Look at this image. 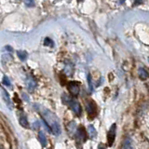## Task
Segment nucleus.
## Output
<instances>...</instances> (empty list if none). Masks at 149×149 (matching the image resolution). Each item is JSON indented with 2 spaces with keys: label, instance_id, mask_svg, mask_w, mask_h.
<instances>
[{
  "label": "nucleus",
  "instance_id": "obj_1",
  "mask_svg": "<svg viewBox=\"0 0 149 149\" xmlns=\"http://www.w3.org/2000/svg\"><path fill=\"white\" fill-rule=\"evenodd\" d=\"M35 108L39 112L42 118L48 125V127L51 130L55 135H59L61 133V126L59 123V119L50 110L45 108L42 105L35 104Z\"/></svg>",
  "mask_w": 149,
  "mask_h": 149
},
{
  "label": "nucleus",
  "instance_id": "obj_2",
  "mask_svg": "<svg viewBox=\"0 0 149 149\" xmlns=\"http://www.w3.org/2000/svg\"><path fill=\"white\" fill-rule=\"evenodd\" d=\"M63 101L64 104H66L70 106V108L74 111V114H77V116H79L81 114V111H82L81 106L77 100H74L73 98L69 97L68 95L63 94Z\"/></svg>",
  "mask_w": 149,
  "mask_h": 149
},
{
  "label": "nucleus",
  "instance_id": "obj_3",
  "mask_svg": "<svg viewBox=\"0 0 149 149\" xmlns=\"http://www.w3.org/2000/svg\"><path fill=\"white\" fill-rule=\"evenodd\" d=\"M86 110L88 112V115L90 118H93L97 115V105L93 101H88L86 104Z\"/></svg>",
  "mask_w": 149,
  "mask_h": 149
},
{
  "label": "nucleus",
  "instance_id": "obj_4",
  "mask_svg": "<svg viewBox=\"0 0 149 149\" xmlns=\"http://www.w3.org/2000/svg\"><path fill=\"white\" fill-rule=\"evenodd\" d=\"M116 125L113 124L111 126V128L109 130L108 133H107V143H108L109 146H113V143L115 142V138H116Z\"/></svg>",
  "mask_w": 149,
  "mask_h": 149
},
{
  "label": "nucleus",
  "instance_id": "obj_5",
  "mask_svg": "<svg viewBox=\"0 0 149 149\" xmlns=\"http://www.w3.org/2000/svg\"><path fill=\"white\" fill-rule=\"evenodd\" d=\"M68 91L72 95L77 96L79 93V86L77 82H69L68 83Z\"/></svg>",
  "mask_w": 149,
  "mask_h": 149
},
{
  "label": "nucleus",
  "instance_id": "obj_6",
  "mask_svg": "<svg viewBox=\"0 0 149 149\" xmlns=\"http://www.w3.org/2000/svg\"><path fill=\"white\" fill-rule=\"evenodd\" d=\"M76 136H77V139L79 140V141L85 142L86 140H87V132H86L85 129H84L83 127H79V128L77 130Z\"/></svg>",
  "mask_w": 149,
  "mask_h": 149
},
{
  "label": "nucleus",
  "instance_id": "obj_7",
  "mask_svg": "<svg viewBox=\"0 0 149 149\" xmlns=\"http://www.w3.org/2000/svg\"><path fill=\"white\" fill-rule=\"evenodd\" d=\"M0 90H1V94H2V98L4 99L5 102H6V104L8 106L9 109H12V102L10 101V98H9V95L8 93L6 91V90L3 88H0Z\"/></svg>",
  "mask_w": 149,
  "mask_h": 149
},
{
  "label": "nucleus",
  "instance_id": "obj_8",
  "mask_svg": "<svg viewBox=\"0 0 149 149\" xmlns=\"http://www.w3.org/2000/svg\"><path fill=\"white\" fill-rule=\"evenodd\" d=\"M26 87L30 91H33L36 87V81L31 76L27 77L26 78Z\"/></svg>",
  "mask_w": 149,
  "mask_h": 149
},
{
  "label": "nucleus",
  "instance_id": "obj_9",
  "mask_svg": "<svg viewBox=\"0 0 149 149\" xmlns=\"http://www.w3.org/2000/svg\"><path fill=\"white\" fill-rule=\"evenodd\" d=\"M19 121H20V124L22 127L23 128H29V123H28V120L26 116L24 115V113H21L20 115V118H19Z\"/></svg>",
  "mask_w": 149,
  "mask_h": 149
},
{
  "label": "nucleus",
  "instance_id": "obj_10",
  "mask_svg": "<svg viewBox=\"0 0 149 149\" xmlns=\"http://www.w3.org/2000/svg\"><path fill=\"white\" fill-rule=\"evenodd\" d=\"M123 149H134L133 147V143L132 139L127 137L123 142Z\"/></svg>",
  "mask_w": 149,
  "mask_h": 149
},
{
  "label": "nucleus",
  "instance_id": "obj_11",
  "mask_svg": "<svg viewBox=\"0 0 149 149\" xmlns=\"http://www.w3.org/2000/svg\"><path fill=\"white\" fill-rule=\"evenodd\" d=\"M138 76L139 77L142 79V80H146L148 78V73L146 72V69L143 68H139L138 70Z\"/></svg>",
  "mask_w": 149,
  "mask_h": 149
},
{
  "label": "nucleus",
  "instance_id": "obj_12",
  "mask_svg": "<svg viewBox=\"0 0 149 149\" xmlns=\"http://www.w3.org/2000/svg\"><path fill=\"white\" fill-rule=\"evenodd\" d=\"M38 140L41 143L42 146H47V138H46V135L43 132H39L38 133Z\"/></svg>",
  "mask_w": 149,
  "mask_h": 149
},
{
  "label": "nucleus",
  "instance_id": "obj_13",
  "mask_svg": "<svg viewBox=\"0 0 149 149\" xmlns=\"http://www.w3.org/2000/svg\"><path fill=\"white\" fill-rule=\"evenodd\" d=\"M88 133L90 135L91 138H95L96 135H97V132H96V130L94 129L92 125H90L88 127Z\"/></svg>",
  "mask_w": 149,
  "mask_h": 149
},
{
  "label": "nucleus",
  "instance_id": "obj_14",
  "mask_svg": "<svg viewBox=\"0 0 149 149\" xmlns=\"http://www.w3.org/2000/svg\"><path fill=\"white\" fill-rule=\"evenodd\" d=\"M17 55H18V57L20 58V60L22 61H25L27 59V52L24 50H19L17 51Z\"/></svg>",
  "mask_w": 149,
  "mask_h": 149
},
{
  "label": "nucleus",
  "instance_id": "obj_15",
  "mask_svg": "<svg viewBox=\"0 0 149 149\" xmlns=\"http://www.w3.org/2000/svg\"><path fill=\"white\" fill-rule=\"evenodd\" d=\"M44 45L48 46V47H53L54 43H53L52 39H50L49 37H46L45 40H44Z\"/></svg>",
  "mask_w": 149,
  "mask_h": 149
},
{
  "label": "nucleus",
  "instance_id": "obj_16",
  "mask_svg": "<svg viewBox=\"0 0 149 149\" xmlns=\"http://www.w3.org/2000/svg\"><path fill=\"white\" fill-rule=\"evenodd\" d=\"M64 71H65V73H66L67 76H72V74H73V72H74V68H73L72 65H71V66H68V65H67V66L65 67V70H64Z\"/></svg>",
  "mask_w": 149,
  "mask_h": 149
},
{
  "label": "nucleus",
  "instance_id": "obj_17",
  "mask_svg": "<svg viewBox=\"0 0 149 149\" xmlns=\"http://www.w3.org/2000/svg\"><path fill=\"white\" fill-rule=\"evenodd\" d=\"M3 84H4V85L8 86V87H10L11 86L10 80H9V78L7 76H4V77H3Z\"/></svg>",
  "mask_w": 149,
  "mask_h": 149
},
{
  "label": "nucleus",
  "instance_id": "obj_18",
  "mask_svg": "<svg viewBox=\"0 0 149 149\" xmlns=\"http://www.w3.org/2000/svg\"><path fill=\"white\" fill-rule=\"evenodd\" d=\"M24 3L27 7H33L35 6V1L34 0H24Z\"/></svg>",
  "mask_w": 149,
  "mask_h": 149
},
{
  "label": "nucleus",
  "instance_id": "obj_19",
  "mask_svg": "<svg viewBox=\"0 0 149 149\" xmlns=\"http://www.w3.org/2000/svg\"><path fill=\"white\" fill-rule=\"evenodd\" d=\"M22 96L23 100H24L25 102H29V97H28V95L26 94V93H22Z\"/></svg>",
  "mask_w": 149,
  "mask_h": 149
},
{
  "label": "nucleus",
  "instance_id": "obj_20",
  "mask_svg": "<svg viewBox=\"0 0 149 149\" xmlns=\"http://www.w3.org/2000/svg\"><path fill=\"white\" fill-rule=\"evenodd\" d=\"M88 88H90V91H92V85H91V77L88 76Z\"/></svg>",
  "mask_w": 149,
  "mask_h": 149
},
{
  "label": "nucleus",
  "instance_id": "obj_21",
  "mask_svg": "<svg viewBox=\"0 0 149 149\" xmlns=\"http://www.w3.org/2000/svg\"><path fill=\"white\" fill-rule=\"evenodd\" d=\"M39 122H38V121H36V122H35V124H34V128H35V130H36V129H38L39 128Z\"/></svg>",
  "mask_w": 149,
  "mask_h": 149
},
{
  "label": "nucleus",
  "instance_id": "obj_22",
  "mask_svg": "<svg viewBox=\"0 0 149 149\" xmlns=\"http://www.w3.org/2000/svg\"><path fill=\"white\" fill-rule=\"evenodd\" d=\"M98 149H106V148H105V146L102 143H100L99 146H98Z\"/></svg>",
  "mask_w": 149,
  "mask_h": 149
},
{
  "label": "nucleus",
  "instance_id": "obj_23",
  "mask_svg": "<svg viewBox=\"0 0 149 149\" xmlns=\"http://www.w3.org/2000/svg\"><path fill=\"white\" fill-rule=\"evenodd\" d=\"M148 61H149V59H148Z\"/></svg>",
  "mask_w": 149,
  "mask_h": 149
}]
</instances>
